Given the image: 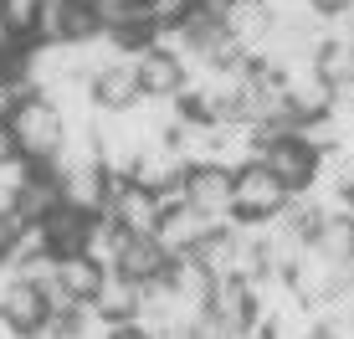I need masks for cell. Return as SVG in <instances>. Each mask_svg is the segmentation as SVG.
I'll list each match as a JSON object with an SVG mask.
<instances>
[{
    "label": "cell",
    "instance_id": "obj_1",
    "mask_svg": "<svg viewBox=\"0 0 354 339\" xmlns=\"http://www.w3.org/2000/svg\"><path fill=\"white\" fill-rule=\"evenodd\" d=\"M10 134H16V149L26 154L31 165L46 170L57 160V149H62V139H67V124H62V113H57L41 93H31V98L10 113Z\"/></svg>",
    "mask_w": 354,
    "mask_h": 339
},
{
    "label": "cell",
    "instance_id": "obj_2",
    "mask_svg": "<svg viewBox=\"0 0 354 339\" xmlns=\"http://www.w3.org/2000/svg\"><path fill=\"white\" fill-rule=\"evenodd\" d=\"M319 160H324V154L313 149L298 129L283 134V139H272V144H262V154H257V165L288 190V196H308V190H313V180H319Z\"/></svg>",
    "mask_w": 354,
    "mask_h": 339
},
{
    "label": "cell",
    "instance_id": "obj_3",
    "mask_svg": "<svg viewBox=\"0 0 354 339\" xmlns=\"http://www.w3.org/2000/svg\"><path fill=\"white\" fill-rule=\"evenodd\" d=\"M288 190L277 185L272 175H267L262 165H247L241 175H231V221L241 226H267L277 221V216L288 211Z\"/></svg>",
    "mask_w": 354,
    "mask_h": 339
},
{
    "label": "cell",
    "instance_id": "obj_4",
    "mask_svg": "<svg viewBox=\"0 0 354 339\" xmlns=\"http://www.w3.org/2000/svg\"><path fill=\"white\" fill-rule=\"evenodd\" d=\"M103 36V21H97L93 0H57V6H41V42L46 46H82Z\"/></svg>",
    "mask_w": 354,
    "mask_h": 339
},
{
    "label": "cell",
    "instance_id": "obj_5",
    "mask_svg": "<svg viewBox=\"0 0 354 339\" xmlns=\"http://www.w3.org/2000/svg\"><path fill=\"white\" fill-rule=\"evenodd\" d=\"M226 226H231V216H205V211H195V205H185V211H175V216L160 221V247L169 257H185V252H201L205 241L216 232H226Z\"/></svg>",
    "mask_w": 354,
    "mask_h": 339
},
{
    "label": "cell",
    "instance_id": "obj_6",
    "mask_svg": "<svg viewBox=\"0 0 354 339\" xmlns=\"http://www.w3.org/2000/svg\"><path fill=\"white\" fill-rule=\"evenodd\" d=\"M165 273H169V252L160 247V237H129L124 232L118 257H113V277H124L133 288H149V283H160Z\"/></svg>",
    "mask_w": 354,
    "mask_h": 339
},
{
    "label": "cell",
    "instance_id": "obj_7",
    "mask_svg": "<svg viewBox=\"0 0 354 339\" xmlns=\"http://www.w3.org/2000/svg\"><path fill=\"white\" fill-rule=\"evenodd\" d=\"M257 319V293H252V283H216L211 298H205V324H216L221 334H241L247 324Z\"/></svg>",
    "mask_w": 354,
    "mask_h": 339
},
{
    "label": "cell",
    "instance_id": "obj_8",
    "mask_svg": "<svg viewBox=\"0 0 354 339\" xmlns=\"http://www.w3.org/2000/svg\"><path fill=\"white\" fill-rule=\"evenodd\" d=\"M133 72H139V93L144 98H180L185 93V62L165 46H149V52L133 57Z\"/></svg>",
    "mask_w": 354,
    "mask_h": 339
},
{
    "label": "cell",
    "instance_id": "obj_9",
    "mask_svg": "<svg viewBox=\"0 0 354 339\" xmlns=\"http://www.w3.org/2000/svg\"><path fill=\"white\" fill-rule=\"evenodd\" d=\"M108 221L118 226V232H129V237H160V205H154L149 190H139V185H124V190H113V201H108Z\"/></svg>",
    "mask_w": 354,
    "mask_h": 339
},
{
    "label": "cell",
    "instance_id": "obj_10",
    "mask_svg": "<svg viewBox=\"0 0 354 339\" xmlns=\"http://www.w3.org/2000/svg\"><path fill=\"white\" fill-rule=\"evenodd\" d=\"M93 221L97 216H82V211H72V205H57V211L41 221L46 252H52V257H82L88 241H93Z\"/></svg>",
    "mask_w": 354,
    "mask_h": 339
},
{
    "label": "cell",
    "instance_id": "obj_11",
    "mask_svg": "<svg viewBox=\"0 0 354 339\" xmlns=\"http://www.w3.org/2000/svg\"><path fill=\"white\" fill-rule=\"evenodd\" d=\"M139 72H133V57H124V62L103 67L93 77V108L97 113H129L133 103H139Z\"/></svg>",
    "mask_w": 354,
    "mask_h": 339
},
{
    "label": "cell",
    "instance_id": "obj_12",
    "mask_svg": "<svg viewBox=\"0 0 354 339\" xmlns=\"http://www.w3.org/2000/svg\"><path fill=\"white\" fill-rule=\"evenodd\" d=\"M0 324H6L10 334L36 339V334H41V324H46V304H41V293H36L31 283H21V277H10L6 293H0Z\"/></svg>",
    "mask_w": 354,
    "mask_h": 339
},
{
    "label": "cell",
    "instance_id": "obj_13",
    "mask_svg": "<svg viewBox=\"0 0 354 339\" xmlns=\"http://www.w3.org/2000/svg\"><path fill=\"white\" fill-rule=\"evenodd\" d=\"M57 190H62V205H72V211H82V216H103L108 211V175H103V165L57 175Z\"/></svg>",
    "mask_w": 354,
    "mask_h": 339
},
{
    "label": "cell",
    "instance_id": "obj_14",
    "mask_svg": "<svg viewBox=\"0 0 354 339\" xmlns=\"http://www.w3.org/2000/svg\"><path fill=\"white\" fill-rule=\"evenodd\" d=\"M185 196L195 211L205 216H231V175L216 165H201V170H185Z\"/></svg>",
    "mask_w": 354,
    "mask_h": 339
},
{
    "label": "cell",
    "instance_id": "obj_15",
    "mask_svg": "<svg viewBox=\"0 0 354 339\" xmlns=\"http://www.w3.org/2000/svg\"><path fill=\"white\" fill-rule=\"evenodd\" d=\"M175 180H185V160H180L169 144H149V149L133 160V175H129V185H139V190H165V185H175Z\"/></svg>",
    "mask_w": 354,
    "mask_h": 339
},
{
    "label": "cell",
    "instance_id": "obj_16",
    "mask_svg": "<svg viewBox=\"0 0 354 339\" xmlns=\"http://www.w3.org/2000/svg\"><path fill=\"white\" fill-rule=\"evenodd\" d=\"M57 205H62V190H57V175H52V170H36V175L26 180V185L16 190L10 211H16L21 221H26V226H41L46 216L57 211Z\"/></svg>",
    "mask_w": 354,
    "mask_h": 339
},
{
    "label": "cell",
    "instance_id": "obj_17",
    "mask_svg": "<svg viewBox=\"0 0 354 339\" xmlns=\"http://www.w3.org/2000/svg\"><path fill=\"white\" fill-rule=\"evenodd\" d=\"M0 42L31 52L41 42V0H0Z\"/></svg>",
    "mask_w": 354,
    "mask_h": 339
},
{
    "label": "cell",
    "instance_id": "obj_18",
    "mask_svg": "<svg viewBox=\"0 0 354 339\" xmlns=\"http://www.w3.org/2000/svg\"><path fill=\"white\" fill-rule=\"evenodd\" d=\"M93 313H97L103 329H113V324H133V319H139V288L108 273V283L97 288V298H93Z\"/></svg>",
    "mask_w": 354,
    "mask_h": 339
},
{
    "label": "cell",
    "instance_id": "obj_19",
    "mask_svg": "<svg viewBox=\"0 0 354 339\" xmlns=\"http://www.w3.org/2000/svg\"><path fill=\"white\" fill-rule=\"evenodd\" d=\"M57 283H62L77 304H93L97 288L108 283V268H103V262H93L88 252H82V257H57Z\"/></svg>",
    "mask_w": 354,
    "mask_h": 339
},
{
    "label": "cell",
    "instance_id": "obj_20",
    "mask_svg": "<svg viewBox=\"0 0 354 339\" xmlns=\"http://www.w3.org/2000/svg\"><path fill=\"white\" fill-rule=\"evenodd\" d=\"M313 72H319L334 93L349 88V82H354V42H349V36L324 31V46H319V57H313Z\"/></svg>",
    "mask_w": 354,
    "mask_h": 339
},
{
    "label": "cell",
    "instance_id": "obj_21",
    "mask_svg": "<svg viewBox=\"0 0 354 339\" xmlns=\"http://www.w3.org/2000/svg\"><path fill=\"white\" fill-rule=\"evenodd\" d=\"M272 26H277V21H272V10H267V0H247V6H231L226 10V31L236 36L247 52H257L267 36H272Z\"/></svg>",
    "mask_w": 354,
    "mask_h": 339
},
{
    "label": "cell",
    "instance_id": "obj_22",
    "mask_svg": "<svg viewBox=\"0 0 354 339\" xmlns=\"http://www.w3.org/2000/svg\"><path fill=\"white\" fill-rule=\"evenodd\" d=\"M165 283L175 288L180 298H190V304H201L205 309V298H211V273L201 268V257L195 252H185V257H169V273H165Z\"/></svg>",
    "mask_w": 354,
    "mask_h": 339
},
{
    "label": "cell",
    "instance_id": "obj_23",
    "mask_svg": "<svg viewBox=\"0 0 354 339\" xmlns=\"http://www.w3.org/2000/svg\"><path fill=\"white\" fill-rule=\"evenodd\" d=\"M313 247H319L324 257H334V262H354V232H349V221H344V216H328V221L319 226V237H313Z\"/></svg>",
    "mask_w": 354,
    "mask_h": 339
},
{
    "label": "cell",
    "instance_id": "obj_24",
    "mask_svg": "<svg viewBox=\"0 0 354 339\" xmlns=\"http://www.w3.org/2000/svg\"><path fill=\"white\" fill-rule=\"evenodd\" d=\"M190 6H195V0H144V10L154 16V26H160V31H180V26H185V16H190Z\"/></svg>",
    "mask_w": 354,
    "mask_h": 339
},
{
    "label": "cell",
    "instance_id": "obj_25",
    "mask_svg": "<svg viewBox=\"0 0 354 339\" xmlns=\"http://www.w3.org/2000/svg\"><path fill=\"white\" fill-rule=\"evenodd\" d=\"M308 10L319 21H334V16H344V10H354V0H308Z\"/></svg>",
    "mask_w": 354,
    "mask_h": 339
},
{
    "label": "cell",
    "instance_id": "obj_26",
    "mask_svg": "<svg viewBox=\"0 0 354 339\" xmlns=\"http://www.w3.org/2000/svg\"><path fill=\"white\" fill-rule=\"evenodd\" d=\"M103 339H154L149 329H144V324L139 319H133V324H113V329H108Z\"/></svg>",
    "mask_w": 354,
    "mask_h": 339
},
{
    "label": "cell",
    "instance_id": "obj_27",
    "mask_svg": "<svg viewBox=\"0 0 354 339\" xmlns=\"http://www.w3.org/2000/svg\"><path fill=\"white\" fill-rule=\"evenodd\" d=\"M10 160H21V149H16V134H10V124H0V165H10Z\"/></svg>",
    "mask_w": 354,
    "mask_h": 339
},
{
    "label": "cell",
    "instance_id": "obj_28",
    "mask_svg": "<svg viewBox=\"0 0 354 339\" xmlns=\"http://www.w3.org/2000/svg\"><path fill=\"white\" fill-rule=\"evenodd\" d=\"M344 221H349V232H354V196L344 201Z\"/></svg>",
    "mask_w": 354,
    "mask_h": 339
},
{
    "label": "cell",
    "instance_id": "obj_29",
    "mask_svg": "<svg viewBox=\"0 0 354 339\" xmlns=\"http://www.w3.org/2000/svg\"><path fill=\"white\" fill-rule=\"evenodd\" d=\"M231 6H247V0H231Z\"/></svg>",
    "mask_w": 354,
    "mask_h": 339
},
{
    "label": "cell",
    "instance_id": "obj_30",
    "mask_svg": "<svg viewBox=\"0 0 354 339\" xmlns=\"http://www.w3.org/2000/svg\"><path fill=\"white\" fill-rule=\"evenodd\" d=\"M129 6H144V0H129Z\"/></svg>",
    "mask_w": 354,
    "mask_h": 339
}]
</instances>
